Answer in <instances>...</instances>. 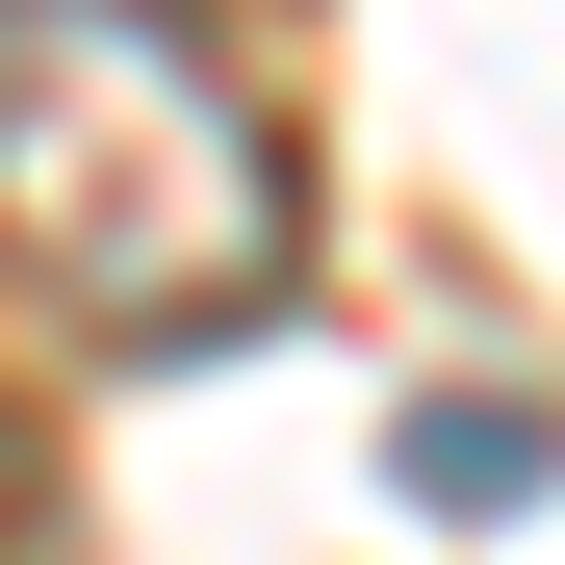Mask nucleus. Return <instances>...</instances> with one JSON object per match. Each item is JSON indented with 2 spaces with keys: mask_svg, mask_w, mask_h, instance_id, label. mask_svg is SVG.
Segmentation results:
<instances>
[{
  "mask_svg": "<svg viewBox=\"0 0 565 565\" xmlns=\"http://www.w3.org/2000/svg\"><path fill=\"white\" fill-rule=\"evenodd\" d=\"M0 565H77V462H52L26 412H0Z\"/></svg>",
  "mask_w": 565,
  "mask_h": 565,
  "instance_id": "nucleus-3",
  "label": "nucleus"
},
{
  "mask_svg": "<svg viewBox=\"0 0 565 565\" xmlns=\"http://www.w3.org/2000/svg\"><path fill=\"white\" fill-rule=\"evenodd\" d=\"M540 462H565V412H514V386H437V412H412V489H437V514H514Z\"/></svg>",
  "mask_w": 565,
  "mask_h": 565,
  "instance_id": "nucleus-2",
  "label": "nucleus"
},
{
  "mask_svg": "<svg viewBox=\"0 0 565 565\" xmlns=\"http://www.w3.org/2000/svg\"><path fill=\"white\" fill-rule=\"evenodd\" d=\"M0 282L104 360H232L309 282V180L257 77L154 0H0Z\"/></svg>",
  "mask_w": 565,
  "mask_h": 565,
  "instance_id": "nucleus-1",
  "label": "nucleus"
}]
</instances>
